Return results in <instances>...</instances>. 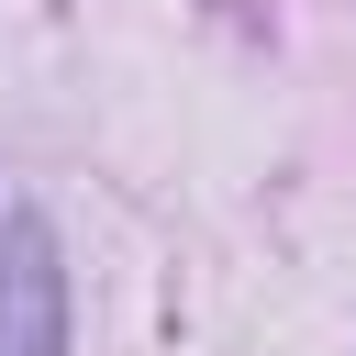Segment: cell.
I'll return each mask as SVG.
<instances>
[{
    "label": "cell",
    "instance_id": "1",
    "mask_svg": "<svg viewBox=\"0 0 356 356\" xmlns=\"http://www.w3.org/2000/svg\"><path fill=\"white\" fill-rule=\"evenodd\" d=\"M0 356H67V267L33 211H11L0 234Z\"/></svg>",
    "mask_w": 356,
    "mask_h": 356
}]
</instances>
